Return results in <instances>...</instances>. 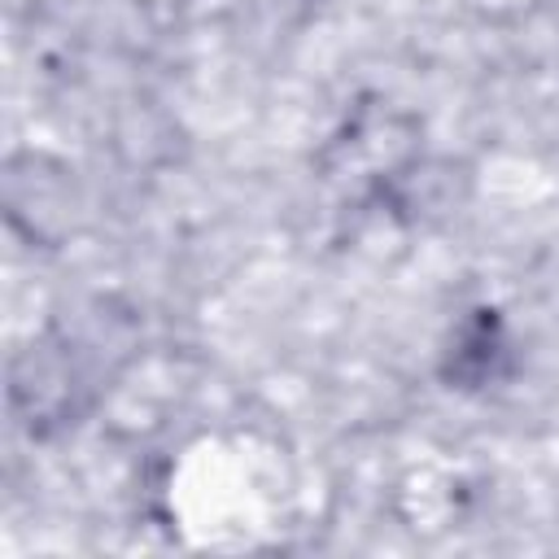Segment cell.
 Masks as SVG:
<instances>
[{
	"instance_id": "cell-1",
	"label": "cell",
	"mask_w": 559,
	"mask_h": 559,
	"mask_svg": "<svg viewBox=\"0 0 559 559\" xmlns=\"http://www.w3.org/2000/svg\"><path fill=\"white\" fill-rule=\"evenodd\" d=\"M511 371V336L493 306H476L441 349V380L459 393H485Z\"/></svg>"
}]
</instances>
